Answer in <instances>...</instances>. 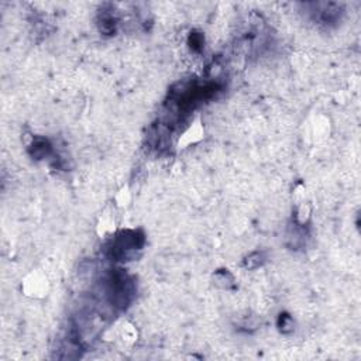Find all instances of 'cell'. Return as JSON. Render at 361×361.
<instances>
[{
    "mask_svg": "<svg viewBox=\"0 0 361 361\" xmlns=\"http://www.w3.org/2000/svg\"><path fill=\"white\" fill-rule=\"evenodd\" d=\"M144 241H146L144 234L140 230H125L116 236L110 247L107 249V253L110 258L116 261H122L123 258L128 257L130 253L143 249Z\"/></svg>",
    "mask_w": 361,
    "mask_h": 361,
    "instance_id": "obj_1",
    "label": "cell"
},
{
    "mask_svg": "<svg viewBox=\"0 0 361 361\" xmlns=\"http://www.w3.org/2000/svg\"><path fill=\"white\" fill-rule=\"evenodd\" d=\"M315 7V16L322 23H335L339 20L341 14V7L337 3H313L311 4Z\"/></svg>",
    "mask_w": 361,
    "mask_h": 361,
    "instance_id": "obj_2",
    "label": "cell"
},
{
    "mask_svg": "<svg viewBox=\"0 0 361 361\" xmlns=\"http://www.w3.org/2000/svg\"><path fill=\"white\" fill-rule=\"evenodd\" d=\"M28 152L33 158L36 160H42V158H47L50 157L51 152H52V147H51L50 141L45 140V138H34V141L31 143Z\"/></svg>",
    "mask_w": 361,
    "mask_h": 361,
    "instance_id": "obj_3",
    "label": "cell"
},
{
    "mask_svg": "<svg viewBox=\"0 0 361 361\" xmlns=\"http://www.w3.org/2000/svg\"><path fill=\"white\" fill-rule=\"evenodd\" d=\"M99 30L100 33L106 34V36H112L116 33V25H117V21L114 19L112 13H102L99 17Z\"/></svg>",
    "mask_w": 361,
    "mask_h": 361,
    "instance_id": "obj_4",
    "label": "cell"
},
{
    "mask_svg": "<svg viewBox=\"0 0 361 361\" xmlns=\"http://www.w3.org/2000/svg\"><path fill=\"white\" fill-rule=\"evenodd\" d=\"M214 279H216V284L222 285V287L226 288V289L233 287V282H234V279H233L232 274L227 273V271H217V273L214 274Z\"/></svg>",
    "mask_w": 361,
    "mask_h": 361,
    "instance_id": "obj_5",
    "label": "cell"
},
{
    "mask_svg": "<svg viewBox=\"0 0 361 361\" xmlns=\"http://www.w3.org/2000/svg\"><path fill=\"white\" fill-rule=\"evenodd\" d=\"M264 261H265L264 253H258V251H255V253L250 254L249 257L244 260V265H246L247 268H251V270H253V268L260 267Z\"/></svg>",
    "mask_w": 361,
    "mask_h": 361,
    "instance_id": "obj_6",
    "label": "cell"
},
{
    "mask_svg": "<svg viewBox=\"0 0 361 361\" xmlns=\"http://www.w3.org/2000/svg\"><path fill=\"white\" fill-rule=\"evenodd\" d=\"M278 327H279V330L282 332V333H288V332H291L292 330V327H294V320H292V318L287 315V313H281L279 315V319H278Z\"/></svg>",
    "mask_w": 361,
    "mask_h": 361,
    "instance_id": "obj_7",
    "label": "cell"
},
{
    "mask_svg": "<svg viewBox=\"0 0 361 361\" xmlns=\"http://www.w3.org/2000/svg\"><path fill=\"white\" fill-rule=\"evenodd\" d=\"M203 44H205V38H203L202 34H199V33L191 34V37H189V45H191L192 50L200 51L203 48Z\"/></svg>",
    "mask_w": 361,
    "mask_h": 361,
    "instance_id": "obj_8",
    "label": "cell"
}]
</instances>
